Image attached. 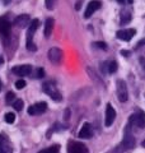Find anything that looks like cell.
Segmentation results:
<instances>
[{
  "mask_svg": "<svg viewBox=\"0 0 145 153\" xmlns=\"http://www.w3.org/2000/svg\"><path fill=\"white\" fill-rule=\"evenodd\" d=\"M38 26H40V21H38V19H33V21H31L30 26H28V31H27V49L30 51H36L37 50V47H36L35 44H33L32 38H33L35 32L37 31Z\"/></svg>",
  "mask_w": 145,
  "mask_h": 153,
  "instance_id": "2",
  "label": "cell"
},
{
  "mask_svg": "<svg viewBox=\"0 0 145 153\" xmlns=\"http://www.w3.org/2000/svg\"><path fill=\"white\" fill-rule=\"evenodd\" d=\"M95 47H98V49H102V50H107V45L104 44V42H94L93 44Z\"/></svg>",
  "mask_w": 145,
  "mask_h": 153,
  "instance_id": "27",
  "label": "cell"
},
{
  "mask_svg": "<svg viewBox=\"0 0 145 153\" xmlns=\"http://www.w3.org/2000/svg\"><path fill=\"white\" fill-rule=\"evenodd\" d=\"M56 3H57V0H45V5L48 10H54L56 7Z\"/></svg>",
  "mask_w": 145,
  "mask_h": 153,
  "instance_id": "22",
  "label": "cell"
},
{
  "mask_svg": "<svg viewBox=\"0 0 145 153\" xmlns=\"http://www.w3.org/2000/svg\"><path fill=\"white\" fill-rule=\"evenodd\" d=\"M121 54H122L124 56H130V51H126V50H122V51H121Z\"/></svg>",
  "mask_w": 145,
  "mask_h": 153,
  "instance_id": "30",
  "label": "cell"
},
{
  "mask_svg": "<svg viewBox=\"0 0 145 153\" xmlns=\"http://www.w3.org/2000/svg\"><path fill=\"white\" fill-rule=\"evenodd\" d=\"M116 119V111L115 108L112 107V105H107V107H106V117H104V125L106 126H111L113 124Z\"/></svg>",
  "mask_w": 145,
  "mask_h": 153,
  "instance_id": "14",
  "label": "cell"
},
{
  "mask_svg": "<svg viewBox=\"0 0 145 153\" xmlns=\"http://www.w3.org/2000/svg\"><path fill=\"white\" fill-rule=\"evenodd\" d=\"M26 80H24V79H18L17 80V82H16V87L18 88V89H23L24 87H26Z\"/></svg>",
  "mask_w": 145,
  "mask_h": 153,
  "instance_id": "26",
  "label": "cell"
},
{
  "mask_svg": "<svg viewBox=\"0 0 145 153\" xmlns=\"http://www.w3.org/2000/svg\"><path fill=\"white\" fill-rule=\"evenodd\" d=\"M117 98H118L120 102H126L129 100L127 85H126V82L122 79L117 80Z\"/></svg>",
  "mask_w": 145,
  "mask_h": 153,
  "instance_id": "5",
  "label": "cell"
},
{
  "mask_svg": "<svg viewBox=\"0 0 145 153\" xmlns=\"http://www.w3.org/2000/svg\"><path fill=\"white\" fill-rule=\"evenodd\" d=\"M101 5H102V3H101L99 0H92V1L88 4V7H87V9H85L84 18H85V19L90 18L92 16H93V13H95V12L101 8Z\"/></svg>",
  "mask_w": 145,
  "mask_h": 153,
  "instance_id": "13",
  "label": "cell"
},
{
  "mask_svg": "<svg viewBox=\"0 0 145 153\" xmlns=\"http://www.w3.org/2000/svg\"><path fill=\"white\" fill-rule=\"evenodd\" d=\"M42 89H43V92H45L46 94H48L50 97L54 100V101H57V102H60L61 100H62V96L61 93L59 92V89L56 88V85L54 82H46V83H43L42 85Z\"/></svg>",
  "mask_w": 145,
  "mask_h": 153,
  "instance_id": "4",
  "label": "cell"
},
{
  "mask_svg": "<svg viewBox=\"0 0 145 153\" xmlns=\"http://www.w3.org/2000/svg\"><path fill=\"white\" fill-rule=\"evenodd\" d=\"M92 137H93V128H92L89 123H84L79 131V138H81V139H89Z\"/></svg>",
  "mask_w": 145,
  "mask_h": 153,
  "instance_id": "16",
  "label": "cell"
},
{
  "mask_svg": "<svg viewBox=\"0 0 145 153\" xmlns=\"http://www.w3.org/2000/svg\"><path fill=\"white\" fill-rule=\"evenodd\" d=\"M69 116H70V111H69V110H66V111H65V115H64L65 120H69Z\"/></svg>",
  "mask_w": 145,
  "mask_h": 153,
  "instance_id": "29",
  "label": "cell"
},
{
  "mask_svg": "<svg viewBox=\"0 0 145 153\" xmlns=\"http://www.w3.org/2000/svg\"><path fill=\"white\" fill-rule=\"evenodd\" d=\"M10 32H12V25L7 18H0V35L4 40H8L10 37Z\"/></svg>",
  "mask_w": 145,
  "mask_h": 153,
  "instance_id": "7",
  "label": "cell"
},
{
  "mask_svg": "<svg viewBox=\"0 0 145 153\" xmlns=\"http://www.w3.org/2000/svg\"><path fill=\"white\" fill-rule=\"evenodd\" d=\"M117 71V63L116 61H111V63H107V73L113 74Z\"/></svg>",
  "mask_w": 145,
  "mask_h": 153,
  "instance_id": "19",
  "label": "cell"
},
{
  "mask_svg": "<svg viewBox=\"0 0 145 153\" xmlns=\"http://www.w3.org/2000/svg\"><path fill=\"white\" fill-rule=\"evenodd\" d=\"M135 144H136V140H135V138H134L132 133H131V128H130V125H127L126 130H125V134H124L122 142H121L112 152L113 153H124L126 151L132 149V148L135 147Z\"/></svg>",
  "mask_w": 145,
  "mask_h": 153,
  "instance_id": "1",
  "label": "cell"
},
{
  "mask_svg": "<svg viewBox=\"0 0 145 153\" xmlns=\"http://www.w3.org/2000/svg\"><path fill=\"white\" fill-rule=\"evenodd\" d=\"M80 4H81L80 1H78V3H76V5H75V9H76V10H79V9H80V7H81Z\"/></svg>",
  "mask_w": 145,
  "mask_h": 153,
  "instance_id": "31",
  "label": "cell"
},
{
  "mask_svg": "<svg viewBox=\"0 0 145 153\" xmlns=\"http://www.w3.org/2000/svg\"><path fill=\"white\" fill-rule=\"evenodd\" d=\"M4 121H5L7 124H13L14 121H16V115H14L13 112L5 114V116H4Z\"/></svg>",
  "mask_w": 145,
  "mask_h": 153,
  "instance_id": "20",
  "label": "cell"
},
{
  "mask_svg": "<svg viewBox=\"0 0 145 153\" xmlns=\"http://www.w3.org/2000/svg\"><path fill=\"white\" fill-rule=\"evenodd\" d=\"M136 35V31L134 28H127V30H120L116 33V37L118 40H122V41H130L132 40V37Z\"/></svg>",
  "mask_w": 145,
  "mask_h": 153,
  "instance_id": "12",
  "label": "cell"
},
{
  "mask_svg": "<svg viewBox=\"0 0 145 153\" xmlns=\"http://www.w3.org/2000/svg\"><path fill=\"white\" fill-rule=\"evenodd\" d=\"M12 71L16 75L18 76H26V75H30L32 74V65L30 64H26V65H17V66H14V68L12 69Z\"/></svg>",
  "mask_w": 145,
  "mask_h": 153,
  "instance_id": "10",
  "label": "cell"
},
{
  "mask_svg": "<svg viewBox=\"0 0 145 153\" xmlns=\"http://www.w3.org/2000/svg\"><path fill=\"white\" fill-rule=\"evenodd\" d=\"M118 4H125V0H117Z\"/></svg>",
  "mask_w": 145,
  "mask_h": 153,
  "instance_id": "32",
  "label": "cell"
},
{
  "mask_svg": "<svg viewBox=\"0 0 145 153\" xmlns=\"http://www.w3.org/2000/svg\"><path fill=\"white\" fill-rule=\"evenodd\" d=\"M145 45V38H143V40H140L138 44H136V49H139V47H141V46H144Z\"/></svg>",
  "mask_w": 145,
  "mask_h": 153,
  "instance_id": "28",
  "label": "cell"
},
{
  "mask_svg": "<svg viewBox=\"0 0 145 153\" xmlns=\"http://www.w3.org/2000/svg\"><path fill=\"white\" fill-rule=\"evenodd\" d=\"M1 87H3V83H1V80H0V91H1Z\"/></svg>",
  "mask_w": 145,
  "mask_h": 153,
  "instance_id": "34",
  "label": "cell"
},
{
  "mask_svg": "<svg viewBox=\"0 0 145 153\" xmlns=\"http://www.w3.org/2000/svg\"><path fill=\"white\" fill-rule=\"evenodd\" d=\"M7 103H9V105H10V103H13L14 101H16V94H14V92H8L7 93Z\"/></svg>",
  "mask_w": 145,
  "mask_h": 153,
  "instance_id": "25",
  "label": "cell"
},
{
  "mask_svg": "<svg viewBox=\"0 0 145 153\" xmlns=\"http://www.w3.org/2000/svg\"><path fill=\"white\" fill-rule=\"evenodd\" d=\"M23 105H24V103H23V101H22V100H19V98H17V100H16V101H14V102H13V107H14V108H16V110H17V111H21V110L23 108Z\"/></svg>",
  "mask_w": 145,
  "mask_h": 153,
  "instance_id": "24",
  "label": "cell"
},
{
  "mask_svg": "<svg viewBox=\"0 0 145 153\" xmlns=\"http://www.w3.org/2000/svg\"><path fill=\"white\" fill-rule=\"evenodd\" d=\"M47 56H48V60H50L52 64H60L64 54H62V51L59 47H52V49H50V51H48Z\"/></svg>",
  "mask_w": 145,
  "mask_h": 153,
  "instance_id": "8",
  "label": "cell"
},
{
  "mask_svg": "<svg viewBox=\"0 0 145 153\" xmlns=\"http://www.w3.org/2000/svg\"><path fill=\"white\" fill-rule=\"evenodd\" d=\"M59 151H60V147L59 146H52L50 148H46V149L41 151L40 153H59Z\"/></svg>",
  "mask_w": 145,
  "mask_h": 153,
  "instance_id": "21",
  "label": "cell"
},
{
  "mask_svg": "<svg viewBox=\"0 0 145 153\" xmlns=\"http://www.w3.org/2000/svg\"><path fill=\"white\" fill-rule=\"evenodd\" d=\"M33 75H35V78L37 79H41L45 76V70H43L42 68H36L35 69V73H33Z\"/></svg>",
  "mask_w": 145,
  "mask_h": 153,
  "instance_id": "23",
  "label": "cell"
},
{
  "mask_svg": "<svg viewBox=\"0 0 145 153\" xmlns=\"http://www.w3.org/2000/svg\"><path fill=\"white\" fill-rule=\"evenodd\" d=\"M131 21V13L129 10H122L121 12V16H120V23L121 25H127Z\"/></svg>",
  "mask_w": 145,
  "mask_h": 153,
  "instance_id": "18",
  "label": "cell"
},
{
  "mask_svg": "<svg viewBox=\"0 0 145 153\" xmlns=\"http://www.w3.org/2000/svg\"><path fill=\"white\" fill-rule=\"evenodd\" d=\"M30 23H31L30 16H28V14H21V16H18L16 19H14L13 25L17 26L18 28H26V27L30 26Z\"/></svg>",
  "mask_w": 145,
  "mask_h": 153,
  "instance_id": "15",
  "label": "cell"
},
{
  "mask_svg": "<svg viewBox=\"0 0 145 153\" xmlns=\"http://www.w3.org/2000/svg\"><path fill=\"white\" fill-rule=\"evenodd\" d=\"M132 1H134V0H127V3H130V4H131Z\"/></svg>",
  "mask_w": 145,
  "mask_h": 153,
  "instance_id": "35",
  "label": "cell"
},
{
  "mask_svg": "<svg viewBox=\"0 0 145 153\" xmlns=\"http://www.w3.org/2000/svg\"><path fill=\"white\" fill-rule=\"evenodd\" d=\"M129 125L130 128L135 129H144L145 128V112L139 110L135 114H132L129 119Z\"/></svg>",
  "mask_w": 145,
  "mask_h": 153,
  "instance_id": "3",
  "label": "cell"
},
{
  "mask_svg": "<svg viewBox=\"0 0 145 153\" xmlns=\"http://www.w3.org/2000/svg\"><path fill=\"white\" fill-rule=\"evenodd\" d=\"M141 146H143V147H144V148H145V139H144V140H143V143H141Z\"/></svg>",
  "mask_w": 145,
  "mask_h": 153,
  "instance_id": "33",
  "label": "cell"
},
{
  "mask_svg": "<svg viewBox=\"0 0 145 153\" xmlns=\"http://www.w3.org/2000/svg\"><path fill=\"white\" fill-rule=\"evenodd\" d=\"M54 26H55V21L52 18H47L45 22V31H43V35L46 38H48L51 36L52 31H54Z\"/></svg>",
  "mask_w": 145,
  "mask_h": 153,
  "instance_id": "17",
  "label": "cell"
},
{
  "mask_svg": "<svg viewBox=\"0 0 145 153\" xmlns=\"http://www.w3.org/2000/svg\"><path fill=\"white\" fill-rule=\"evenodd\" d=\"M67 153H89V151L83 143L70 140L67 143Z\"/></svg>",
  "mask_w": 145,
  "mask_h": 153,
  "instance_id": "6",
  "label": "cell"
},
{
  "mask_svg": "<svg viewBox=\"0 0 145 153\" xmlns=\"http://www.w3.org/2000/svg\"><path fill=\"white\" fill-rule=\"evenodd\" d=\"M0 153H13L12 143L7 134H0Z\"/></svg>",
  "mask_w": 145,
  "mask_h": 153,
  "instance_id": "9",
  "label": "cell"
},
{
  "mask_svg": "<svg viewBox=\"0 0 145 153\" xmlns=\"http://www.w3.org/2000/svg\"><path fill=\"white\" fill-rule=\"evenodd\" d=\"M47 110V103L46 102H38L32 106L28 107V114L35 116V115H42Z\"/></svg>",
  "mask_w": 145,
  "mask_h": 153,
  "instance_id": "11",
  "label": "cell"
}]
</instances>
